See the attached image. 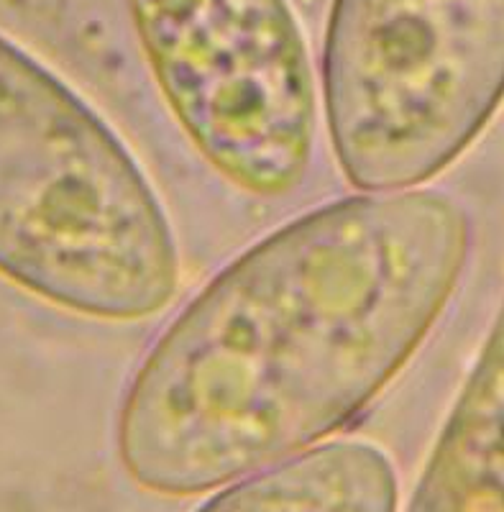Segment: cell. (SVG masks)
<instances>
[{
  "mask_svg": "<svg viewBox=\"0 0 504 512\" xmlns=\"http://www.w3.org/2000/svg\"><path fill=\"white\" fill-rule=\"evenodd\" d=\"M469 244L458 203L410 187L325 205L251 246L136 372L118 413L123 472L190 497L341 431L423 344Z\"/></svg>",
  "mask_w": 504,
  "mask_h": 512,
  "instance_id": "cell-1",
  "label": "cell"
},
{
  "mask_svg": "<svg viewBox=\"0 0 504 512\" xmlns=\"http://www.w3.org/2000/svg\"><path fill=\"white\" fill-rule=\"evenodd\" d=\"M0 274L98 320H141L180 282L172 228L126 146L0 36Z\"/></svg>",
  "mask_w": 504,
  "mask_h": 512,
  "instance_id": "cell-2",
  "label": "cell"
},
{
  "mask_svg": "<svg viewBox=\"0 0 504 512\" xmlns=\"http://www.w3.org/2000/svg\"><path fill=\"white\" fill-rule=\"evenodd\" d=\"M323 98L351 185L430 180L504 100V0H333Z\"/></svg>",
  "mask_w": 504,
  "mask_h": 512,
  "instance_id": "cell-3",
  "label": "cell"
},
{
  "mask_svg": "<svg viewBox=\"0 0 504 512\" xmlns=\"http://www.w3.org/2000/svg\"><path fill=\"white\" fill-rule=\"evenodd\" d=\"M169 111L205 162L251 195L300 185L318 123L287 0H128Z\"/></svg>",
  "mask_w": 504,
  "mask_h": 512,
  "instance_id": "cell-4",
  "label": "cell"
},
{
  "mask_svg": "<svg viewBox=\"0 0 504 512\" xmlns=\"http://www.w3.org/2000/svg\"><path fill=\"white\" fill-rule=\"evenodd\" d=\"M197 512H397V477L371 443H328L228 484Z\"/></svg>",
  "mask_w": 504,
  "mask_h": 512,
  "instance_id": "cell-5",
  "label": "cell"
}]
</instances>
